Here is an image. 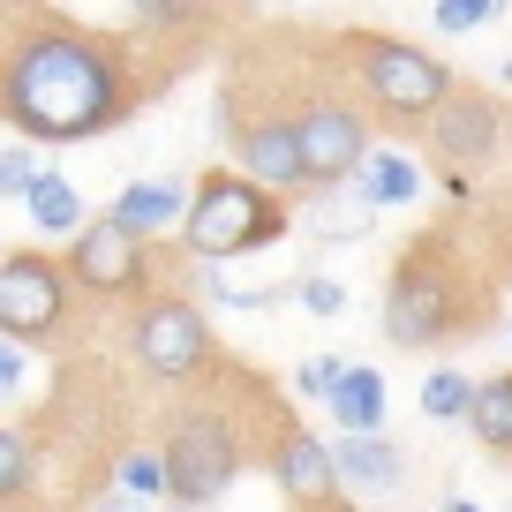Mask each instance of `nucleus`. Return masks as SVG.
I'll use <instances>...</instances> for the list:
<instances>
[{"label": "nucleus", "mask_w": 512, "mask_h": 512, "mask_svg": "<svg viewBox=\"0 0 512 512\" xmlns=\"http://www.w3.org/2000/svg\"><path fill=\"white\" fill-rule=\"evenodd\" d=\"M128 106L121 61L76 31H38L8 53L0 68V113L31 136V144H83L113 128Z\"/></svg>", "instance_id": "f257e3e1"}, {"label": "nucleus", "mask_w": 512, "mask_h": 512, "mask_svg": "<svg viewBox=\"0 0 512 512\" xmlns=\"http://www.w3.org/2000/svg\"><path fill=\"white\" fill-rule=\"evenodd\" d=\"M181 234H189V249L204 256V264H226V256H249L272 234H287V211H279V196L256 189V181L211 174L204 189L189 196V211H181Z\"/></svg>", "instance_id": "f03ea898"}, {"label": "nucleus", "mask_w": 512, "mask_h": 512, "mask_svg": "<svg viewBox=\"0 0 512 512\" xmlns=\"http://www.w3.org/2000/svg\"><path fill=\"white\" fill-rule=\"evenodd\" d=\"M362 83H369V98H377L384 113H400V121H430V113L452 98V68L437 61V53L407 46V38L362 46Z\"/></svg>", "instance_id": "7ed1b4c3"}, {"label": "nucleus", "mask_w": 512, "mask_h": 512, "mask_svg": "<svg viewBox=\"0 0 512 512\" xmlns=\"http://www.w3.org/2000/svg\"><path fill=\"white\" fill-rule=\"evenodd\" d=\"M159 460H166V497H181V505H211V497H226L241 452H234V430H226L219 415H181Z\"/></svg>", "instance_id": "20e7f679"}, {"label": "nucleus", "mask_w": 512, "mask_h": 512, "mask_svg": "<svg viewBox=\"0 0 512 512\" xmlns=\"http://www.w3.org/2000/svg\"><path fill=\"white\" fill-rule=\"evenodd\" d=\"M68 317V272L53 256H0V339H46Z\"/></svg>", "instance_id": "39448f33"}, {"label": "nucleus", "mask_w": 512, "mask_h": 512, "mask_svg": "<svg viewBox=\"0 0 512 512\" xmlns=\"http://www.w3.org/2000/svg\"><path fill=\"white\" fill-rule=\"evenodd\" d=\"M287 128H294V151H302V181H309V189H339V181H354V166L369 159V128H362V113L332 106V98L302 106Z\"/></svg>", "instance_id": "423d86ee"}, {"label": "nucleus", "mask_w": 512, "mask_h": 512, "mask_svg": "<svg viewBox=\"0 0 512 512\" xmlns=\"http://www.w3.org/2000/svg\"><path fill=\"white\" fill-rule=\"evenodd\" d=\"M452 272L437 264L430 249L422 256H407L400 272H392V302H384V332L400 339V347H430V339H445V324H452Z\"/></svg>", "instance_id": "0eeeda50"}, {"label": "nucleus", "mask_w": 512, "mask_h": 512, "mask_svg": "<svg viewBox=\"0 0 512 512\" xmlns=\"http://www.w3.org/2000/svg\"><path fill=\"white\" fill-rule=\"evenodd\" d=\"M68 279L91 294H128V287H144V241L121 234L113 219L98 226H76V241H68Z\"/></svg>", "instance_id": "6e6552de"}, {"label": "nucleus", "mask_w": 512, "mask_h": 512, "mask_svg": "<svg viewBox=\"0 0 512 512\" xmlns=\"http://www.w3.org/2000/svg\"><path fill=\"white\" fill-rule=\"evenodd\" d=\"M136 354H144L151 377H189V369H204L211 332H204V317H196L189 302H151L144 317H136Z\"/></svg>", "instance_id": "1a4fd4ad"}, {"label": "nucleus", "mask_w": 512, "mask_h": 512, "mask_svg": "<svg viewBox=\"0 0 512 512\" xmlns=\"http://www.w3.org/2000/svg\"><path fill=\"white\" fill-rule=\"evenodd\" d=\"M430 144H437V159H452V166L490 159V144H497V106H490V98H475V91L445 98V106L430 113Z\"/></svg>", "instance_id": "9d476101"}, {"label": "nucleus", "mask_w": 512, "mask_h": 512, "mask_svg": "<svg viewBox=\"0 0 512 512\" xmlns=\"http://www.w3.org/2000/svg\"><path fill=\"white\" fill-rule=\"evenodd\" d=\"M241 181H256L264 196L309 189V181H302V151H294V128L287 121H256L249 136H241Z\"/></svg>", "instance_id": "9b49d317"}, {"label": "nucleus", "mask_w": 512, "mask_h": 512, "mask_svg": "<svg viewBox=\"0 0 512 512\" xmlns=\"http://www.w3.org/2000/svg\"><path fill=\"white\" fill-rule=\"evenodd\" d=\"M332 452V482H362V490H400L407 482V452L384 445V437H339Z\"/></svg>", "instance_id": "f8f14e48"}, {"label": "nucleus", "mask_w": 512, "mask_h": 512, "mask_svg": "<svg viewBox=\"0 0 512 512\" xmlns=\"http://www.w3.org/2000/svg\"><path fill=\"white\" fill-rule=\"evenodd\" d=\"M181 211H189V196H181L174 181H128V189L113 196V211H106V219L121 226V234H136V241H144V234H166V226H174Z\"/></svg>", "instance_id": "ddd939ff"}, {"label": "nucleus", "mask_w": 512, "mask_h": 512, "mask_svg": "<svg viewBox=\"0 0 512 512\" xmlns=\"http://www.w3.org/2000/svg\"><path fill=\"white\" fill-rule=\"evenodd\" d=\"M279 482H287V497H302V505L332 497V452H324L309 430H287L279 437Z\"/></svg>", "instance_id": "4468645a"}, {"label": "nucleus", "mask_w": 512, "mask_h": 512, "mask_svg": "<svg viewBox=\"0 0 512 512\" xmlns=\"http://www.w3.org/2000/svg\"><path fill=\"white\" fill-rule=\"evenodd\" d=\"M324 400H332V415L347 422V437H377V422H384V377L377 369H339V384Z\"/></svg>", "instance_id": "2eb2a0df"}, {"label": "nucleus", "mask_w": 512, "mask_h": 512, "mask_svg": "<svg viewBox=\"0 0 512 512\" xmlns=\"http://www.w3.org/2000/svg\"><path fill=\"white\" fill-rule=\"evenodd\" d=\"M354 174H362V204H407L422 189V166L407 151H369Z\"/></svg>", "instance_id": "dca6fc26"}, {"label": "nucleus", "mask_w": 512, "mask_h": 512, "mask_svg": "<svg viewBox=\"0 0 512 512\" xmlns=\"http://www.w3.org/2000/svg\"><path fill=\"white\" fill-rule=\"evenodd\" d=\"M467 430H475L490 452H512V377L475 384V400H467Z\"/></svg>", "instance_id": "f3484780"}, {"label": "nucleus", "mask_w": 512, "mask_h": 512, "mask_svg": "<svg viewBox=\"0 0 512 512\" xmlns=\"http://www.w3.org/2000/svg\"><path fill=\"white\" fill-rule=\"evenodd\" d=\"M23 204H31L38 234H76V226H83V196L68 189L61 174H38L31 189H23Z\"/></svg>", "instance_id": "a211bd4d"}, {"label": "nucleus", "mask_w": 512, "mask_h": 512, "mask_svg": "<svg viewBox=\"0 0 512 512\" xmlns=\"http://www.w3.org/2000/svg\"><path fill=\"white\" fill-rule=\"evenodd\" d=\"M467 400H475V384L460 369H430L422 377V415L430 422H467Z\"/></svg>", "instance_id": "6ab92c4d"}, {"label": "nucleus", "mask_w": 512, "mask_h": 512, "mask_svg": "<svg viewBox=\"0 0 512 512\" xmlns=\"http://www.w3.org/2000/svg\"><path fill=\"white\" fill-rule=\"evenodd\" d=\"M38 482V467H31V445H23L16 430H0V505H23V490Z\"/></svg>", "instance_id": "aec40b11"}, {"label": "nucleus", "mask_w": 512, "mask_h": 512, "mask_svg": "<svg viewBox=\"0 0 512 512\" xmlns=\"http://www.w3.org/2000/svg\"><path fill=\"white\" fill-rule=\"evenodd\" d=\"M121 490L144 497V505L166 497V460H159V452H128V460H121Z\"/></svg>", "instance_id": "412c9836"}, {"label": "nucleus", "mask_w": 512, "mask_h": 512, "mask_svg": "<svg viewBox=\"0 0 512 512\" xmlns=\"http://www.w3.org/2000/svg\"><path fill=\"white\" fill-rule=\"evenodd\" d=\"M490 16H497V0H437V31H445V38H467V31H482Z\"/></svg>", "instance_id": "4be33fe9"}, {"label": "nucleus", "mask_w": 512, "mask_h": 512, "mask_svg": "<svg viewBox=\"0 0 512 512\" xmlns=\"http://www.w3.org/2000/svg\"><path fill=\"white\" fill-rule=\"evenodd\" d=\"M38 174H46V166H38L31 144H8V151H0V196H23Z\"/></svg>", "instance_id": "5701e85b"}, {"label": "nucleus", "mask_w": 512, "mask_h": 512, "mask_svg": "<svg viewBox=\"0 0 512 512\" xmlns=\"http://www.w3.org/2000/svg\"><path fill=\"white\" fill-rule=\"evenodd\" d=\"M294 294H302L309 317H347V287H339V279H302Z\"/></svg>", "instance_id": "b1692460"}, {"label": "nucleus", "mask_w": 512, "mask_h": 512, "mask_svg": "<svg viewBox=\"0 0 512 512\" xmlns=\"http://www.w3.org/2000/svg\"><path fill=\"white\" fill-rule=\"evenodd\" d=\"M339 369H347L339 354H317V362L302 369V392H332V384H339Z\"/></svg>", "instance_id": "393cba45"}, {"label": "nucleus", "mask_w": 512, "mask_h": 512, "mask_svg": "<svg viewBox=\"0 0 512 512\" xmlns=\"http://www.w3.org/2000/svg\"><path fill=\"white\" fill-rule=\"evenodd\" d=\"M23 384V354H16V339H0V400Z\"/></svg>", "instance_id": "a878e982"}, {"label": "nucleus", "mask_w": 512, "mask_h": 512, "mask_svg": "<svg viewBox=\"0 0 512 512\" xmlns=\"http://www.w3.org/2000/svg\"><path fill=\"white\" fill-rule=\"evenodd\" d=\"M91 512H151V505H144V497H128V490H113V497H98Z\"/></svg>", "instance_id": "bb28decb"}, {"label": "nucleus", "mask_w": 512, "mask_h": 512, "mask_svg": "<svg viewBox=\"0 0 512 512\" xmlns=\"http://www.w3.org/2000/svg\"><path fill=\"white\" fill-rule=\"evenodd\" d=\"M144 16H159V23H174V16H189V0H144Z\"/></svg>", "instance_id": "cd10ccee"}, {"label": "nucleus", "mask_w": 512, "mask_h": 512, "mask_svg": "<svg viewBox=\"0 0 512 512\" xmlns=\"http://www.w3.org/2000/svg\"><path fill=\"white\" fill-rule=\"evenodd\" d=\"M437 512H482V505H475V497H445Z\"/></svg>", "instance_id": "c85d7f7f"}, {"label": "nucleus", "mask_w": 512, "mask_h": 512, "mask_svg": "<svg viewBox=\"0 0 512 512\" xmlns=\"http://www.w3.org/2000/svg\"><path fill=\"white\" fill-rule=\"evenodd\" d=\"M0 512H38V505H0Z\"/></svg>", "instance_id": "c756f323"}, {"label": "nucleus", "mask_w": 512, "mask_h": 512, "mask_svg": "<svg viewBox=\"0 0 512 512\" xmlns=\"http://www.w3.org/2000/svg\"><path fill=\"white\" fill-rule=\"evenodd\" d=\"M332 512H354V505H332Z\"/></svg>", "instance_id": "7c9ffc66"}, {"label": "nucleus", "mask_w": 512, "mask_h": 512, "mask_svg": "<svg viewBox=\"0 0 512 512\" xmlns=\"http://www.w3.org/2000/svg\"><path fill=\"white\" fill-rule=\"evenodd\" d=\"M0 8H16V0H0Z\"/></svg>", "instance_id": "2f4dec72"}, {"label": "nucleus", "mask_w": 512, "mask_h": 512, "mask_svg": "<svg viewBox=\"0 0 512 512\" xmlns=\"http://www.w3.org/2000/svg\"><path fill=\"white\" fill-rule=\"evenodd\" d=\"M174 512H189V505H174Z\"/></svg>", "instance_id": "473e14b6"}]
</instances>
